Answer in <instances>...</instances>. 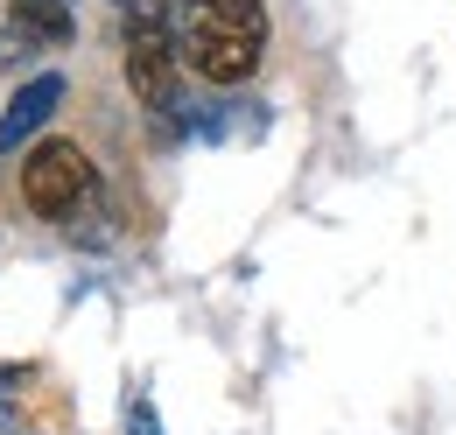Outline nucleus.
I'll return each instance as SVG.
<instances>
[{
    "mask_svg": "<svg viewBox=\"0 0 456 435\" xmlns=\"http://www.w3.org/2000/svg\"><path fill=\"white\" fill-rule=\"evenodd\" d=\"M57 106H63V78H57V70L28 78V85L7 99V112H0V155H21V141H28V134H43Z\"/></svg>",
    "mask_w": 456,
    "mask_h": 435,
    "instance_id": "nucleus-4",
    "label": "nucleus"
},
{
    "mask_svg": "<svg viewBox=\"0 0 456 435\" xmlns=\"http://www.w3.org/2000/svg\"><path fill=\"white\" fill-rule=\"evenodd\" d=\"M126 85L148 112H175L183 99V56L162 7H126Z\"/></svg>",
    "mask_w": 456,
    "mask_h": 435,
    "instance_id": "nucleus-3",
    "label": "nucleus"
},
{
    "mask_svg": "<svg viewBox=\"0 0 456 435\" xmlns=\"http://www.w3.org/2000/svg\"><path fill=\"white\" fill-rule=\"evenodd\" d=\"M7 36L28 50H70L77 14H70V0H7Z\"/></svg>",
    "mask_w": 456,
    "mask_h": 435,
    "instance_id": "nucleus-5",
    "label": "nucleus"
},
{
    "mask_svg": "<svg viewBox=\"0 0 456 435\" xmlns=\"http://www.w3.org/2000/svg\"><path fill=\"white\" fill-rule=\"evenodd\" d=\"M92 190H99V168H92V155H85L77 141H63V134L36 141V148L21 155V204L36 218H70L77 204H92Z\"/></svg>",
    "mask_w": 456,
    "mask_h": 435,
    "instance_id": "nucleus-2",
    "label": "nucleus"
},
{
    "mask_svg": "<svg viewBox=\"0 0 456 435\" xmlns=\"http://www.w3.org/2000/svg\"><path fill=\"white\" fill-rule=\"evenodd\" d=\"M119 7H134V0H119Z\"/></svg>",
    "mask_w": 456,
    "mask_h": 435,
    "instance_id": "nucleus-6",
    "label": "nucleus"
},
{
    "mask_svg": "<svg viewBox=\"0 0 456 435\" xmlns=\"http://www.w3.org/2000/svg\"><path fill=\"white\" fill-rule=\"evenodd\" d=\"M169 36L183 70H197L204 85H246L267 56V7L260 0H162Z\"/></svg>",
    "mask_w": 456,
    "mask_h": 435,
    "instance_id": "nucleus-1",
    "label": "nucleus"
}]
</instances>
